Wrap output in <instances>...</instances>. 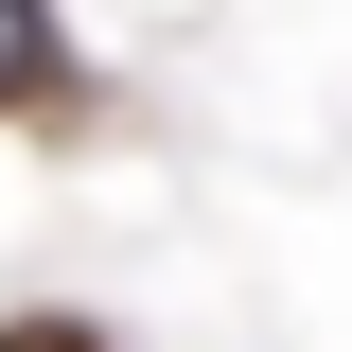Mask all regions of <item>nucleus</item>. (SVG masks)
Returning <instances> with one entry per match:
<instances>
[{
  "instance_id": "nucleus-1",
  "label": "nucleus",
  "mask_w": 352,
  "mask_h": 352,
  "mask_svg": "<svg viewBox=\"0 0 352 352\" xmlns=\"http://www.w3.org/2000/svg\"><path fill=\"white\" fill-rule=\"evenodd\" d=\"M71 88V36H53V0H0V124Z\"/></svg>"
},
{
  "instance_id": "nucleus-2",
  "label": "nucleus",
  "mask_w": 352,
  "mask_h": 352,
  "mask_svg": "<svg viewBox=\"0 0 352 352\" xmlns=\"http://www.w3.org/2000/svg\"><path fill=\"white\" fill-rule=\"evenodd\" d=\"M0 352H106V335H71V317H0Z\"/></svg>"
}]
</instances>
